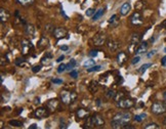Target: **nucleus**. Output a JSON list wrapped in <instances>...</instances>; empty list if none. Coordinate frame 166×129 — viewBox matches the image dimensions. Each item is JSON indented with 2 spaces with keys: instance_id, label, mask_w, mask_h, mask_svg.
Returning <instances> with one entry per match:
<instances>
[{
  "instance_id": "44",
  "label": "nucleus",
  "mask_w": 166,
  "mask_h": 129,
  "mask_svg": "<svg viewBox=\"0 0 166 129\" xmlns=\"http://www.w3.org/2000/svg\"><path fill=\"white\" fill-rule=\"evenodd\" d=\"M161 64L163 67H166V55L165 57H163L162 58V60H161Z\"/></svg>"
},
{
  "instance_id": "54",
  "label": "nucleus",
  "mask_w": 166,
  "mask_h": 129,
  "mask_svg": "<svg viewBox=\"0 0 166 129\" xmlns=\"http://www.w3.org/2000/svg\"><path fill=\"white\" fill-rule=\"evenodd\" d=\"M164 51L166 52V47H165V48H164Z\"/></svg>"
},
{
  "instance_id": "41",
  "label": "nucleus",
  "mask_w": 166,
  "mask_h": 129,
  "mask_svg": "<svg viewBox=\"0 0 166 129\" xmlns=\"http://www.w3.org/2000/svg\"><path fill=\"white\" fill-rule=\"evenodd\" d=\"M51 82L55 83V84H62V83H63V80L58 79V78H53V79L51 80Z\"/></svg>"
},
{
  "instance_id": "28",
  "label": "nucleus",
  "mask_w": 166,
  "mask_h": 129,
  "mask_svg": "<svg viewBox=\"0 0 166 129\" xmlns=\"http://www.w3.org/2000/svg\"><path fill=\"white\" fill-rule=\"evenodd\" d=\"M50 60H51V54H47L46 57H44L41 60V63L43 64H50Z\"/></svg>"
},
{
  "instance_id": "13",
  "label": "nucleus",
  "mask_w": 166,
  "mask_h": 129,
  "mask_svg": "<svg viewBox=\"0 0 166 129\" xmlns=\"http://www.w3.org/2000/svg\"><path fill=\"white\" fill-rule=\"evenodd\" d=\"M76 116H77L79 119H85L89 116V112L86 110V109H83V108H79L76 112Z\"/></svg>"
},
{
  "instance_id": "40",
  "label": "nucleus",
  "mask_w": 166,
  "mask_h": 129,
  "mask_svg": "<svg viewBox=\"0 0 166 129\" xmlns=\"http://www.w3.org/2000/svg\"><path fill=\"white\" fill-rule=\"evenodd\" d=\"M45 30L47 31V32H53V30H55V27L52 26V25H47Z\"/></svg>"
},
{
  "instance_id": "18",
  "label": "nucleus",
  "mask_w": 166,
  "mask_h": 129,
  "mask_svg": "<svg viewBox=\"0 0 166 129\" xmlns=\"http://www.w3.org/2000/svg\"><path fill=\"white\" fill-rule=\"evenodd\" d=\"M106 12V7H104V8H100L98 10H97L94 13V16H92V21H97L98 19L101 18V16H104V13H105Z\"/></svg>"
},
{
  "instance_id": "50",
  "label": "nucleus",
  "mask_w": 166,
  "mask_h": 129,
  "mask_svg": "<svg viewBox=\"0 0 166 129\" xmlns=\"http://www.w3.org/2000/svg\"><path fill=\"white\" fill-rule=\"evenodd\" d=\"M35 103H40V99H39V97L35 99Z\"/></svg>"
},
{
  "instance_id": "9",
  "label": "nucleus",
  "mask_w": 166,
  "mask_h": 129,
  "mask_svg": "<svg viewBox=\"0 0 166 129\" xmlns=\"http://www.w3.org/2000/svg\"><path fill=\"white\" fill-rule=\"evenodd\" d=\"M52 34H53V36H55V38H57V39H62V38L66 37V35H67V30H66V29H64V28L58 27V28H55V30H53Z\"/></svg>"
},
{
  "instance_id": "22",
  "label": "nucleus",
  "mask_w": 166,
  "mask_h": 129,
  "mask_svg": "<svg viewBox=\"0 0 166 129\" xmlns=\"http://www.w3.org/2000/svg\"><path fill=\"white\" fill-rule=\"evenodd\" d=\"M88 89L90 90V92H92V93H94V92L97 91L98 89V84L97 82H94V81H92V82L89 84L88 86Z\"/></svg>"
},
{
  "instance_id": "53",
  "label": "nucleus",
  "mask_w": 166,
  "mask_h": 129,
  "mask_svg": "<svg viewBox=\"0 0 166 129\" xmlns=\"http://www.w3.org/2000/svg\"><path fill=\"white\" fill-rule=\"evenodd\" d=\"M163 124H164L166 126V117L164 118V120H163Z\"/></svg>"
},
{
  "instance_id": "10",
  "label": "nucleus",
  "mask_w": 166,
  "mask_h": 129,
  "mask_svg": "<svg viewBox=\"0 0 166 129\" xmlns=\"http://www.w3.org/2000/svg\"><path fill=\"white\" fill-rule=\"evenodd\" d=\"M34 116L37 119H42V118H45L48 116V111L45 108H38L34 112Z\"/></svg>"
},
{
  "instance_id": "39",
  "label": "nucleus",
  "mask_w": 166,
  "mask_h": 129,
  "mask_svg": "<svg viewBox=\"0 0 166 129\" xmlns=\"http://www.w3.org/2000/svg\"><path fill=\"white\" fill-rule=\"evenodd\" d=\"M41 68H42V67L40 66V64H38V66L33 67V68H32V71H33V73H37V72L40 71Z\"/></svg>"
},
{
  "instance_id": "36",
  "label": "nucleus",
  "mask_w": 166,
  "mask_h": 129,
  "mask_svg": "<svg viewBox=\"0 0 166 129\" xmlns=\"http://www.w3.org/2000/svg\"><path fill=\"white\" fill-rule=\"evenodd\" d=\"M67 70V64H62L58 66V73H63L64 71H66Z\"/></svg>"
},
{
  "instance_id": "25",
  "label": "nucleus",
  "mask_w": 166,
  "mask_h": 129,
  "mask_svg": "<svg viewBox=\"0 0 166 129\" xmlns=\"http://www.w3.org/2000/svg\"><path fill=\"white\" fill-rule=\"evenodd\" d=\"M8 123H9V125L15 126V127H23V122L19 121V120H10Z\"/></svg>"
},
{
  "instance_id": "30",
  "label": "nucleus",
  "mask_w": 166,
  "mask_h": 129,
  "mask_svg": "<svg viewBox=\"0 0 166 129\" xmlns=\"http://www.w3.org/2000/svg\"><path fill=\"white\" fill-rule=\"evenodd\" d=\"M146 2V1H145ZM145 2L143 1V0H140L139 2H136V10H142V9H143V4H146Z\"/></svg>"
},
{
  "instance_id": "42",
  "label": "nucleus",
  "mask_w": 166,
  "mask_h": 129,
  "mask_svg": "<svg viewBox=\"0 0 166 129\" xmlns=\"http://www.w3.org/2000/svg\"><path fill=\"white\" fill-rule=\"evenodd\" d=\"M140 61V57H136V58H133V60L131 61V64H136L139 63Z\"/></svg>"
},
{
  "instance_id": "32",
  "label": "nucleus",
  "mask_w": 166,
  "mask_h": 129,
  "mask_svg": "<svg viewBox=\"0 0 166 129\" xmlns=\"http://www.w3.org/2000/svg\"><path fill=\"white\" fill-rule=\"evenodd\" d=\"M118 16H117V15H114V16H112L111 18H110V19H109V24H112V26H114V23L115 22H117V23H119V22H118Z\"/></svg>"
},
{
  "instance_id": "4",
  "label": "nucleus",
  "mask_w": 166,
  "mask_h": 129,
  "mask_svg": "<svg viewBox=\"0 0 166 129\" xmlns=\"http://www.w3.org/2000/svg\"><path fill=\"white\" fill-rule=\"evenodd\" d=\"M151 111L155 115H162L166 113V105L161 102L154 103L151 106Z\"/></svg>"
},
{
  "instance_id": "12",
  "label": "nucleus",
  "mask_w": 166,
  "mask_h": 129,
  "mask_svg": "<svg viewBox=\"0 0 166 129\" xmlns=\"http://www.w3.org/2000/svg\"><path fill=\"white\" fill-rule=\"evenodd\" d=\"M107 46H108L109 50L111 52H114V51H117L120 47V44L119 42L116 41V40H109L107 42Z\"/></svg>"
},
{
  "instance_id": "20",
  "label": "nucleus",
  "mask_w": 166,
  "mask_h": 129,
  "mask_svg": "<svg viewBox=\"0 0 166 129\" xmlns=\"http://www.w3.org/2000/svg\"><path fill=\"white\" fill-rule=\"evenodd\" d=\"M47 45H48V40L44 37V36H42V37L40 38V40H39L38 42V47L39 48H44V47H46Z\"/></svg>"
},
{
  "instance_id": "3",
  "label": "nucleus",
  "mask_w": 166,
  "mask_h": 129,
  "mask_svg": "<svg viewBox=\"0 0 166 129\" xmlns=\"http://www.w3.org/2000/svg\"><path fill=\"white\" fill-rule=\"evenodd\" d=\"M77 99V94L74 91H67L64 90L61 93V100L65 105H70V103H74Z\"/></svg>"
},
{
  "instance_id": "17",
  "label": "nucleus",
  "mask_w": 166,
  "mask_h": 129,
  "mask_svg": "<svg viewBox=\"0 0 166 129\" xmlns=\"http://www.w3.org/2000/svg\"><path fill=\"white\" fill-rule=\"evenodd\" d=\"M8 18H9V15H8L7 10L4 9V8H1V9H0V19H1L2 23L6 22Z\"/></svg>"
},
{
  "instance_id": "46",
  "label": "nucleus",
  "mask_w": 166,
  "mask_h": 129,
  "mask_svg": "<svg viewBox=\"0 0 166 129\" xmlns=\"http://www.w3.org/2000/svg\"><path fill=\"white\" fill-rule=\"evenodd\" d=\"M64 58H65V57H64V55H61V57H60V58H58V60H57V61H58V63H61V61H63V60H64Z\"/></svg>"
},
{
  "instance_id": "31",
  "label": "nucleus",
  "mask_w": 166,
  "mask_h": 129,
  "mask_svg": "<svg viewBox=\"0 0 166 129\" xmlns=\"http://www.w3.org/2000/svg\"><path fill=\"white\" fill-rule=\"evenodd\" d=\"M101 69H102V67H101V66H94V67H91V68L87 69V72H89V73H91V72H97V71H100Z\"/></svg>"
},
{
  "instance_id": "15",
  "label": "nucleus",
  "mask_w": 166,
  "mask_h": 129,
  "mask_svg": "<svg viewBox=\"0 0 166 129\" xmlns=\"http://www.w3.org/2000/svg\"><path fill=\"white\" fill-rule=\"evenodd\" d=\"M147 49H148V42L143 41V42L140 43V45L136 48V54H140V53H143V52L147 51Z\"/></svg>"
},
{
  "instance_id": "29",
  "label": "nucleus",
  "mask_w": 166,
  "mask_h": 129,
  "mask_svg": "<svg viewBox=\"0 0 166 129\" xmlns=\"http://www.w3.org/2000/svg\"><path fill=\"white\" fill-rule=\"evenodd\" d=\"M116 94H117V92H116V91H114V90H109V91L106 93V96L108 97V99H115V97H116Z\"/></svg>"
},
{
  "instance_id": "14",
  "label": "nucleus",
  "mask_w": 166,
  "mask_h": 129,
  "mask_svg": "<svg viewBox=\"0 0 166 129\" xmlns=\"http://www.w3.org/2000/svg\"><path fill=\"white\" fill-rule=\"evenodd\" d=\"M116 60H117L118 64H120V66H122V64H124L126 61H127V54H126V53H125L124 51H120V52L117 54Z\"/></svg>"
},
{
  "instance_id": "27",
  "label": "nucleus",
  "mask_w": 166,
  "mask_h": 129,
  "mask_svg": "<svg viewBox=\"0 0 166 129\" xmlns=\"http://www.w3.org/2000/svg\"><path fill=\"white\" fill-rule=\"evenodd\" d=\"M146 117H147V115L146 114H140V115H136V116H134L133 120L136 122H142L143 119H146Z\"/></svg>"
},
{
  "instance_id": "7",
  "label": "nucleus",
  "mask_w": 166,
  "mask_h": 129,
  "mask_svg": "<svg viewBox=\"0 0 166 129\" xmlns=\"http://www.w3.org/2000/svg\"><path fill=\"white\" fill-rule=\"evenodd\" d=\"M92 42L95 46H102L107 42V36L104 33H100V34L95 35L94 38H92Z\"/></svg>"
},
{
  "instance_id": "6",
  "label": "nucleus",
  "mask_w": 166,
  "mask_h": 129,
  "mask_svg": "<svg viewBox=\"0 0 166 129\" xmlns=\"http://www.w3.org/2000/svg\"><path fill=\"white\" fill-rule=\"evenodd\" d=\"M140 39H142V35L140 34H133L130 39V46H129V50L130 52H136L137 44L140 43Z\"/></svg>"
},
{
  "instance_id": "51",
  "label": "nucleus",
  "mask_w": 166,
  "mask_h": 129,
  "mask_svg": "<svg viewBox=\"0 0 166 129\" xmlns=\"http://www.w3.org/2000/svg\"><path fill=\"white\" fill-rule=\"evenodd\" d=\"M161 26H162V27H164V28H166V21H164V22H163Z\"/></svg>"
},
{
  "instance_id": "26",
  "label": "nucleus",
  "mask_w": 166,
  "mask_h": 129,
  "mask_svg": "<svg viewBox=\"0 0 166 129\" xmlns=\"http://www.w3.org/2000/svg\"><path fill=\"white\" fill-rule=\"evenodd\" d=\"M75 66H76V61L75 60H71L68 64H67V70H66V71H72V70L75 68Z\"/></svg>"
},
{
  "instance_id": "24",
  "label": "nucleus",
  "mask_w": 166,
  "mask_h": 129,
  "mask_svg": "<svg viewBox=\"0 0 166 129\" xmlns=\"http://www.w3.org/2000/svg\"><path fill=\"white\" fill-rule=\"evenodd\" d=\"M94 66H95L94 60H87L83 63V67H84V68H86V69L91 68V67H94Z\"/></svg>"
},
{
  "instance_id": "19",
  "label": "nucleus",
  "mask_w": 166,
  "mask_h": 129,
  "mask_svg": "<svg viewBox=\"0 0 166 129\" xmlns=\"http://www.w3.org/2000/svg\"><path fill=\"white\" fill-rule=\"evenodd\" d=\"M129 10H130V4H129V3H124L120 8V13L122 16H126V15H128Z\"/></svg>"
},
{
  "instance_id": "48",
  "label": "nucleus",
  "mask_w": 166,
  "mask_h": 129,
  "mask_svg": "<svg viewBox=\"0 0 166 129\" xmlns=\"http://www.w3.org/2000/svg\"><path fill=\"white\" fill-rule=\"evenodd\" d=\"M61 13H62V15H63V16H65V19H68V16H66V13H65V12H64L63 9H61Z\"/></svg>"
},
{
  "instance_id": "2",
  "label": "nucleus",
  "mask_w": 166,
  "mask_h": 129,
  "mask_svg": "<svg viewBox=\"0 0 166 129\" xmlns=\"http://www.w3.org/2000/svg\"><path fill=\"white\" fill-rule=\"evenodd\" d=\"M105 125V120L104 118L98 114H94V116H91L88 119V125H86L85 127H102Z\"/></svg>"
},
{
  "instance_id": "52",
  "label": "nucleus",
  "mask_w": 166,
  "mask_h": 129,
  "mask_svg": "<svg viewBox=\"0 0 166 129\" xmlns=\"http://www.w3.org/2000/svg\"><path fill=\"white\" fill-rule=\"evenodd\" d=\"M97 106H100L101 105V99H97Z\"/></svg>"
},
{
  "instance_id": "34",
  "label": "nucleus",
  "mask_w": 166,
  "mask_h": 129,
  "mask_svg": "<svg viewBox=\"0 0 166 129\" xmlns=\"http://www.w3.org/2000/svg\"><path fill=\"white\" fill-rule=\"evenodd\" d=\"M145 128H146V129H158V128H159V126L157 125L156 123H150V124L146 125V126H145Z\"/></svg>"
},
{
  "instance_id": "45",
  "label": "nucleus",
  "mask_w": 166,
  "mask_h": 129,
  "mask_svg": "<svg viewBox=\"0 0 166 129\" xmlns=\"http://www.w3.org/2000/svg\"><path fill=\"white\" fill-rule=\"evenodd\" d=\"M68 49H69V46H67V45L61 46V50H68Z\"/></svg>"
},
{
  "instance_id": "37",
  "label": "nucleus",
  "mask_w": 166,
  "mask_h": 129,
  "mask_svg": "<svg viewBox=\"0 0 166 129\" xmlns=\"http://www.w3.org/2000/svg\"><path fill=\"white\" fill-rule=\"evenodd\" d=\"M88 54H89V57H91V58H95V57H97V55L98 54V50H97V49L90 50Z\"/></svg>"
},
{
  "instance_id": "11",
  "label": "nucleus",
  "mask_w": 166,
  "mask_h": 129,
  "mask_svg": "<svg viewBox=\"0 0 166 129\" xmlns=\"http://www.w3.org/2000/svg\"><path fill=\"white\" fill-rule=\"evenodd\" d=\"M33 45L31 44L30 41L28 40H23L22 41V53H23L24 55L28 54V53L30 52V50L32 49Z\"/></svg>"
},
{
  "instance_id": "5",
  "label": "nucleus",
  "mask_w": 166,
  "mask_h": 129,
  "mask_svg": "<svg viewBox=\"0 0 166 129\" xmlns=\"http://www.w3.org/2000/svg\"><path fill=\"white\" fill-rule=\"evenodd\" d=\"M134 106V100L129 97H123L117 102V106L120 109H130Z\"/></svg>"
},
{
  "instance_id": "16",
  "label": "nucleus",
  "mask_w": 166,
  "mask_h": 129,
  "mask_svg": "<svg viewBox=\"0 0 166 129\" xmlns=\"http://www.w3.org/2000/svg\"><path fill=\"white\" fill-rule=\"evenodd\" d=\"M46 106L50 111H55L58 106V99H49L48 102H47Z\"/></svg>"
},
{
  "instance_id": "23",
  "label": "nucleus",
  "mask_w": 166,
  "mask_h": 129,
  "mask_svg": "<svg viewBox=\"0 0 166 129\" xmlns=\"http://www.w3.org/2000/svg\"><path fill=\"white\" fill-rule=\"evenodd\" d=\"M26 33H27V35H29V36H34L35 34V28L32 26V25H28V26L26 27Z\"/></svg>"
},
{
  "instance_id": "33",
  "label": "nucleus",
  "mask_w": 166,
  "mask_h": 129,
  "mask_svg": "<svg viewBox=\"0 0 166 129\" xmlns=\"http://www.w3.org/2000/svg\"><path fill=\"white\" fill-rule=\"evenodd\" d=\"M151 66H152L151 64H143V66L140 67V69L139 70V72H140V73H143L145 71H147L148 68H150Z\"/></svg>"
},
{
  "instance_id": "43",
  "label": "nucleus",
  "mask_w": 166,
  "mask_h": 129,
  "mask_svg": "<svg viewBox=\"0 0 166 129\" xmlns=\"http://www.w3.org/2000/svg\"><path fill=\"white\" fill-rule=\"evenodd\" d=\"M156 52H157V50H152V51H150V52L148 53L147 57H148V58H152L154 54H156Z\"/></svg>"
},
{
  "instance_id": "38",
  "label": "nucleus",
  "mask_w": 166,
  "mask_h": 129,
  "mask_svg": "<svg viewBox=\"0 0 166 129\" xmlns=\"http://www.w3.org/2000/svg\"><path fill=\"white\" fill-rule=\"evenodd\" d=\"M70 76H71L72 78H74V79H76V78L78 77V72L75 71V70H73V71L70 72Z\"/></svg>"
},
{
  "instance_id": "35",
  "label": "nucleus",
  "mask_w": 166,
  "mask_h": 129,
  "mask_svg": "<svg viewBox=\"0 0 166 129\" xmlns=\"http://www.w3.org/2000/svg\"><path fill=\"white\" fill-rule=\"evenodd\" d=\"M95 13V10L94 9V8H88V9L85 12V15L87 16H94Z\"/></svg>"
},
{
  "instance_id": "21",
  "label": "nucleus",
  "mask_w": 166,
  "mask_h": 129,
  "mask_svg": "<svg viewBox=\"0 0 166 129\" xmlns=\"http://www.w3.org/2000/svg\"><path fill=\"white\" fill-rule=\"evenodd\" d=\"M16 2L23 6H30V5L34 4L35 0H16Z\"/></svg>"
},
{
  "instance_id": "47",
  "label": "nucleus",
  "mask_w": 166,
  "mask_h": 129,
  "mask_svg": "<svg viewBox=\"0 0 166 129\" xmlns=\"http://www.w3.org/2000/svg\"><path fill=\"white\" fill-rule=\"evenodd\" d=\"M36 128H37V125L36 124H32L29 126V129H36Z\"/></svg>"
},
{
  "instance_id": "49",
  "label": "nucleus",
  "mask_w": 166,
  "mask_h": 129,
  "mask_svg": "<svg viewBox=\"0 0 166 129\" xmlns=\"http://www.w3.org/2000/svg\"><path fill=\"white\" fill-rule=\"evenodd\" d=\"M163 99H164V102L166 103V91L163 93Z\"/></svg>"
},
{
  "instance_id": "1",
  "label": "nucleus",
  "mask_w": 166,
  "mask_h": 129,
  "mask_svg": "<svg viewBox=\"0 0 166 129\" xmlns=\"http://www.w3.org/2000/svg\"><path fill=\"white\" fill-rule=\"evenodd\" d=\"M130 119L131 115L129 112H120V113H117L114 116L113 120L111 122V126L114 129L124 128V126L130 121Z\"/></svg>"
},
{
  "instance_id": "8",
  "label": "nucleus",
  "mask_w": 166,
  "mask_h": 129,
  "mask_svg": "<svg viewBox=\"0 0 166 129\" xmlns=\"http://www.w3.org/2000/svg\"><path fill=\"white\" fill-rule=\"evenodd\" d=\"M130 22L132 25L134 26H140V25L143 24V16L140 15V12H136L130 16Z\"/></svg>"
}]
</instances>
